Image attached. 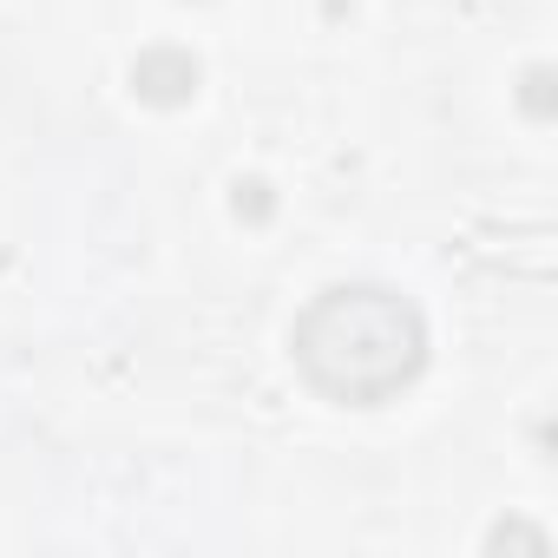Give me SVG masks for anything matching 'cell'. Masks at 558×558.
Returning a JSON list of instances; mask_svg holds the SVG:
<instances>
[{"mask_svg":"<svg viewBox=\"0 0 558 558\" xmlns=\"http://www.w3.org/2000/svg\"><path fill=\"white\" fill-rule=\"evenodd\" d=\"M290 355L323 401L381 408L427 368V316L388 283H336L310 296L290 329Z\"/></svg>","mask_w":558,"mask_h":558,"instance_id":"6da1fadb","label":"cell"},{"mask_svg":"<svg viewBox=\"0 0 558 558\" xmlns=\"http://www.w3.org/2000/svg\"><path fill=\"white\" fill-rule=\"evenodd\" d=\"M125 86H132V99H138V106L178 112V106H191V99L204 93V60H197L191 47L151 40V47H138V53H132V66H125Z\"/></svg>","mask_w":558,"mask_h":558,"instance_id":"7a4b0ae2","label":"cell"},{"mask_svg":"<svg viewBox=\"0 0 558 558\" xmlns=\"http://www.w3.org/2000/svg\"><path fill=\"white\" fill-rule=\"evenodd\" d=\"M230 217L250 223V230H263V223L276 217V184H269V178H236V184H230Z\"/></svg>","mask_w":558,"mask_h":558,"instance_id":"3957f363","label":"cell"},{"mask_svg":"<svg viewBox=\"0 0 558 558\" xmlns=\"http://www.w3.org/2000/svg\"><path fill=\"white\" fill-rule=\"evenodd\" d=\"M519 112H525L532 125H545V119L558 112V86H551V66H525V80H519Z\"/></svg>","mask_w":558,"mask_h":558,"instance_id":"277c9868","label":"cell"},{"mask_svg":"<svg viewBox=\"0 0 558 558\" xmlns=\"http://www.w3.org/2000/svg\"><path fill=\"white\" fill-rule=\"evenodd\" d=\"M486 551H532V558H545L551 538H545L538 525H525V519H499V525L486 532Z\"/></svg>","mask_w":558,"mask_h":558,"instance_id":"5b68a950","label":"cell"}]
</instances>
